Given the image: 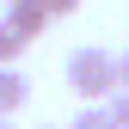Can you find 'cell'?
I'll return each mask as SVG.
<instances>
[{"instance_id": "6da1fadb", "label": "cell", "mask_w": 129, "mask_h": 129, "mask_svg": "<svg viewBox=\"0 0 129 129\" xmlns=\"http://www.w3.org/2000/svg\"><path fill=\"white\" fill-rule=\"evenodd\" d=\"M61 74H68V86H74L86 105H111V99L123 92V80H117V55L99 49V43H80V49L68 55V68H61Z\"/></svg>"}, {"instance_id": "7a4b0ae2", "label": "cell", "mask_w": 129, "mask_h": 129, "mask_svg": "<svg viewBox=\"0 0 129 129\" xmlns=\"http://www.w3.org/2000/svg\"><path fill=\"white\" fill-rule=\"evenodd\" d=\"M6 25H19L25 37H43L49 31V12H43V0H6Z\"/></svg>"}, {"instance_id": "3957f363", "label": "cell", "mask_w": 129, "mask_h": 129, "mask_svg": "<svg viewBox=\"0 0 129 129\" xmlns=\"http://www.w3.org/2000/svg\"><path fill=\"white\" fill-rule=\"evenodd\" d=\"M25 99H31V80H25L19 68H0V117H12Z\"/></svg>"}, {"instance_id": "277c9868", "label": "cell", "mask_w": 129, "mask_h": 129, "mask_svg": "<svg viewBox=\"0 0 129 129\" xmlns=\"http://www.w3.org/2000/svg\"><path fill=\"white\" fill-rule=\"evenodd\" d=\"M25 49H31V37H25L19 25L0 19V68H19V55H25Z\"/></svg>"}, {"instance_id": "5b68a950", "label": "cell", "mask_w": 129, "mask_h": 129, "mask_svg": "<svg viewBox=\"0 0 129 129\" xmlns=\"http://www.w3.org/2000/svg\"><path fill=\"white\" fill-rule=\"evenodd\" d=\"M68 129H117V117H111V105H86Z\"/></svg>"}, {"instance_id": "8992f818", "label": "cell", "mask_w": 129, "mask_h": 129, "mask_svg": "<svg viewBox=\"0 0 129 129\" xmlns=\"http://www.w3.org/2000/svg\"><path fill=\"white\" fill-rule=\"evenodd\" d=\"M43 12L49 19H68V12H80V0H43Z\"/></svg>"}, {"instance_id": "52a82bcc", "label": "cell", "mask_w": 129, "mask_h": 129, "mask_svg": "<svg viewBox=\"0 0 129 129\" xmlns=\"http://www.w3.org/2000/svg\"><path fill=\"white\" fill-rule=\"evenodd\" d=\"M111 117H117V129H129V92H117V99H111Z\"/></svg>"}, {"instance_id": "ba28073f", "label": "cell", "mask_w": 129, "mask_h": 129, "mask_svg": "<svg viewBox=\"0 0 129 129\" xmlns=\"http://www.w3.org/2000/svg\"><path fill=\"white\" fill-rule=\"evenodd\" d=\"M117 80H123V92H129V49L117 55Z\"/></svg>"}, {"instance_id": "9c48e42d", "label": "cell", "mask_w": 129, "mask_h": 129, "mask_svg": "<svg viewBox=\"0 0 129 129\" xmlns=\"http://www.w3.org/2000/svg\"><path fill=\"white\" fill-rule=\"evenodd\" d=\"M0 129H12V117H0Z\"/></svg>"}, {"instance_id": "30bf717a", "label": "cell", "mask_w": 129, "mask_h": 129, "mask_svg": "<svg viewBox=\"0 0 129 129\" xmlns=\"http://www.w3.org/2000/svg\"><path fill=\"white\" fill-rule=\"evenodd\" d=\"M43 129H49V123H43Z\"/></svg>"}]
</instances>
